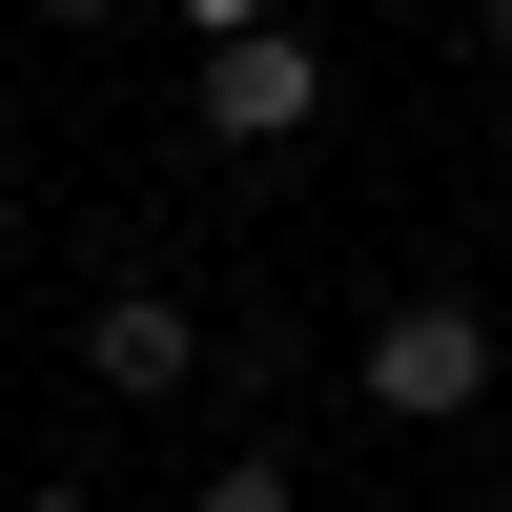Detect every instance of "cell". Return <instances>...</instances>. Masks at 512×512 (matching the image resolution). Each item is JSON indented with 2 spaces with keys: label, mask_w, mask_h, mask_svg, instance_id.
<instances>
[{
  "label": "cell",
  "mask_w": 512,
  "mask_h": 512,
  "mask_svg": "<svg viewBox=\"0 0 512 512\" xmlns=\"http://www.w3.org/2000/svg\"><path fill=\"white\" fill-rule=\"evenodd\" d=\"M205 512H308V492H287L267 451H226V472H205Z\"/></svg>",
  "instance_id": "4"
},
{
  "label": "cell",
  "mask_w": 512,
  "mask_h": 512,
  "mask_svg": "<svg viewBox=\"0 0 512 512\" xmlns=\"http://www.w3.org/2000/svg\"><path fill=\"white\" fill-rule=\"evenodd\" d=\"M328 103V62L287 21H246V41H205V144H287V123Z\"/></svg>",
  "instance_id": "2"
},
{
  "label": "cell",
  "mask_w": 512,
  "mask_h": 512,
  "mask_svg": "<svg viewBox=\"0 0 512 512\" xmlns=\"http://www.w3.org/2000/svg\"><path fill=\"white\" fill-rule=\"evenodd\" d=\"M185 21H205V41H246V21H267V0H185Z\"/></svg>",
  "instance_id": "5"
},
{
  "label": "cell",
  "mask_w": 512,
  "mask_h": 512,
  "mask_svg": "<svg viewBox=\"0 0 512 512\" xmlns=\"http://www.w3.org/2000/svg\"><path fill=\"white\" fill-rule=\"evenodd\" d=\"M185 349H205V328H185V287H103V328H82V369H103L123 410H164V390H185Z\"/></svg>",
  "instance_id": "3"
},
{
  "label": "cell",
  "mask_w": 512,
  "mask_h": 512,
  "mask_svg": "<svg viewBox=\"0 0 512 512\" xmlns=\"http://www.w3.org/2000/svg\"><path fill=\"white\" fill-rule=\"evenodd\" d=\"M492 62H512V0H492Z\"/></svg>",
  "instance_id": "7"
},
{
  "label": "cell",
  "mask_w": 512,
  "mask_h": 512,
  "mask_svg": "<svg viewBox=\"0 0 512 512\" xmlns=\"http://www.w3.org/2000/svg\"><path fill=\"white\" fill-rule=\"evenodd\" d=\"M21 512H82V492H21Z\"/></svg>",
  "instance_id": "8"
},
{
  "label": "cell",
  "mask_w": 512,
  "mask_h": 512,
  "mask_svg": "<svg viewBox=\"0 0 512 512\" xmlns=\"http://www.w3.org/2000/svg\"><path fill=\"white\" fill-rule=\"evenodd\" d=\"M472 390H492V308H451V287H410V308L369 328V410H410V431H451Z\"/></svg>",
  "instance_id": "1"
},
{
  "label": "cell",
  "mask_w": 512,
  "mask_h": 512,
  "mask_svg": "<svg viewBox=\"0 0 512 512\" xmlns=\"http://www.w3.org/2000/svg\"><path fill=\"white\" fill-rule=\"evenodd\" d=\"M41 21H103V0H41Z\"/></svg>",
  "instance_id": "6"
}]
</instances>
